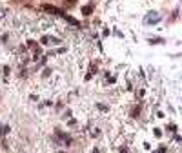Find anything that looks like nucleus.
I'll return each mask as SVG.
<instances>
[{"label":"nucleus","mask_w":182,"mask_h":153,"mask_svg":"<svg viewBox=\"0 0 182 153\" xmlns=\"http://www.w3.org/2000/svg\"><path fill=\"white\" fill-rule=\"evenodd\" d=\"M66 20L69 22V24H73V26H78V22L75 20V18H71V17H66Z\"/></svg>","instance_id":"3"},{"label":"nucleus","mask_w":182,"mask_h":153,"mask_svg":"<svg viewBox=\"0 0 182 153\" xmlns=\"http://www.w3.org/2000/svg\"><path fill=\"white\" fill-rule=\"evenodd\" d=\"M82 13H84V15H91V13H93V6H91V4H89V6L82 7Z\"/></svg>","instance_id":"2"},{"label":"nucleus","mask_w":182,"mask_h":153,"mask_svg":"<svg viewBox=\"0 0 182 153\" xmlns=\"http://www.w3.org/2000/svg\"><path fill=\"white\" fill-rule=\"evenodd\" d=\"M67 2H71V4H75V2H77V0H67Z\"/></svg>","instance_id":"4"},{"label":"nucleus","mask_w":182,"mask_h":153,"mask_svg":"<svg viewBox=\"0 0 182 153\" xmlns=\"http://www.w3.org/2000/svg\"><path fill=\"white\" fill-rule=\"evenodd\" d=\"M44 9H46L47 13H55V15H62V17H64V13L60 11V9H57V7H53V6H44Z\"/></svg>","instance_id":"1"}]
</instances>
